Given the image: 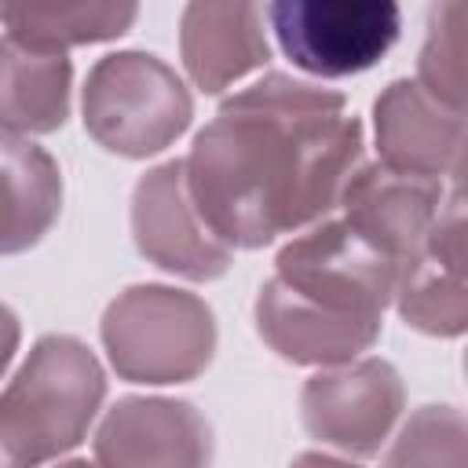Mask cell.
<instances>
[{"instance_id":"obj_1","label":"cell","mask_w":468,"mask_h":468,"mask_svg":"<svg viewBox=\"0 0 468 468\" xmlns=\"http://www.w3.org/2000/svg\"><path fill=\"white\" fill-rule=\"evenodd\" d=\"M362 128L336 91L282 73L227 99L194 139L186 190L223 245H267L344 197Z\"/></svg>"},{"instance_id":"obj_2","label":"cell","mask_w":468,"mask_h":468,"mask_svg":"<svg viewBox=\"0 0 468 468\" xmlns=\"http://www.w3.org/2000/svg\"><path fill=\"white\" fill-rule=\"evenodd\" d=\"M106 380L95 355L69 336H44L4 391V468H37L77 446L102 402Z\"/></svg>"},{"instance_id":"obj_3","label":"cell","mask_w":468,"mask_h":468,"mask_svg":"<svg viewBox=\"0 0 468 468\" xmlns=\"http://www.w3.org/2000/svg\"><path fill=\"white\" fill-rule=\"evenodd\" d=\"M102 340L124 380L172 384L190 380L208 366L216 325L197 296L165 285H135L110 303Z\"/></svg>"},{"instance_id":"obj_4","label":"cell","mask_w":468,"mask_h":468,"mask_svg":"<svg viewBox=\"0 0 468 468\" xmlns=\"http://www.w3.org/2000/svg\"><path fill=\"white\" fill-rule=\"evenodd\" d=\"M84 124L106 150L146 157L190 124V95L154 55H106L84 84Z\"/></svg>"},{"instance_id":"obj_5","label":"cell","mask_w":468,"mask_h":468,"mask_svg":"<svg viewBox=\"0 0 468 468\" xmlns=\"http://www.w3.org/2000/svg\"><path fill=\"white\" fill-rule=\"evenodd\" d=\"M278 278L318 307L380 322L384 303L399 292L402 263L340 219L289 241L278 252Z\"/></svg>"},{"instance_id":"obj_6","label":"cell","mask_w":468,"mask_h":468,"mask_svg":"<svg viewBox=\"0 0 468 468\" xmlns=\"http://www.w3.org/2000/svg\"><path fill=\"white\" fill-rule=\"evenodd\" d=\"M267 18L285 55L318 77L362 73L399 37V7L388 0H278Z\"/></svg>"},{"instance_id":"obj_7","label":"cell","mask_w":468,"mask_h":468,"mask_svg":"<svg viewBox=\"0 0 468 468\" xmlns=\"http://www.w3.org/2000/svg\"><path fill=\"white\" fill-rule=\"evenodd\" d=\"M300 406L307 431L322 442L351 453H373L402 410V384L388 362L366 358L311 377Z\"/></svg>"},{"instance_id":"obj_8","label":"cell","mask_w":468,"mask_h":468,"mask_svg":"<svg viewBox=\"0 0 468 468\" xmlns=\"http://www.w3.org/2000/svg\"><path fill=\"white\" fill-rule=\"evenodd\" d=\"M95 457L102 468H208L212 435L190 402L121 399L95 435Z\"/></svg>"},{"instance_id":"obj_9","label":"cell","mask_w":468,"mask_h":468,"mask_svg":"<svg viewBox=\"0 0 468 468\" xmlns=\"http://www.w3.org/2000/svg\"><path fill=\"white\" fill-rule=\"evenodd\" d=\"M186 194V161H168L154 168L135 186V241L165 271L186 278H216L227 271L230 249L208 227H197L194 201Z\"/></svg>"},{"instance_id":"obj_10","label":"cell","mask_w":468,"mask_h":468,"mask_svg":"<svg viewBox=\"0 0 468 468\" xmlns=\"http://www.w3.org/2000/svg\"><path fill=\"white\" fill-rule=\"evenodd\" d=\"M344 219L402 267L424 252L439 216V183L428 176L369 165L344 186Z\"/></svg>"},{"instance_id":"obj_11","label":"cell","mask_w":468,"mask_h":468,"mask_svg":"<svg viewBox=\"0 0 468 468\" xmlns=\"http://www.w3.org/2000/svg\"><path fill=\"white\" fill-rule=\"evenodd\" d=\"M468 121L435 102L420 84L395 80L377 99V146L384 165L435 179L453 168Z\"/></svg>"},{"instance_id":"obj_12","label":"cell","mask_w":468,"mask_h":468,"mask_svg":"<svg viewBox=\"0 0 468 468\" xmlns=\"http://www.w3.org/2000/svg\"><path fill=\"white\" fill-rule=\"evenodd\" d=\"M256 322L263 340L292 362H347L380 333V322L318 307L282 278H271L263 285L256 300Z\"/></svg>"},{"instance_id":"obj_13","label":"cell","mask_w":468,"mask_h":468,"mask_svg":"<svg viewBox=\"0 0 468 468\" xmlns=\"http://www.w3.org/2000/svg\"><path fill=\"white\" fill-rule=\"evenodd\" d=\"M183 62L197 88L223 91L267 62L260 7L252 4H190L183 11Z\"/></svg>"},{"instance_id":"obj_14","label":"cell","mask_w":468,"mask_h":468,"mask_svg":"<svg viewBox=\"0 0 468 468\" xmlns=\"http://www.w3.org/2000/svg\"><path fill=\"white\" fill-rule=\"evenodd\" d=\"M4 135L48 132L66 121L69 58L29 51L4 37Z\"/></svg>"},{"instance_id":"obj_15","label":"cell","mask_w":468,"mask_h":468,"mask_svg":"<svg viewBox=\"0 0 468 468\" xmlns=\"http://www.w3.org/2000/svg\"><path fill=\"white\" fill-rule=\"evenodd\" d=\"M7 37L29 51L62 55L69 44L106 40L132 26V4H4Z\"/></svg>"},{"instance_id":"obj_16","label":"cell","mask_w":468,"mask_h":468,"mask_svg":"<svg viewBox=\"0 0 468 468\" xmlns=\"http://www.w3.org/2000/svg\"><path fill=\"white\" fill-rule=\"evenodd\" d=\"M4 252L33 245L58 212V172L51 157L4 135Z\"/></svg>"},{"instance_id":"obj_17","label":"cell","mask_w":468,"mask_h":468,"mask_svg":"<svg viewBox=\"0 0 468 468\" xmlns=\"http://www.w3.org/2000/svg\"><path fill=\"white\" fill-rule=\"evenodd\" d=\"M399 311L424 333L457 336L468 329V282L442 271L428 252H420L402 267Z\"/></svg>"},{"instance_id":"obj_18","label":"cell","mask_w":468,"mask_h":468,"mask_svg":"<svg viewBox=\"0 0 468 468\" xmlns=\"http://www.w3.org/2000/svg\"><path fill=\"white\" fill-rule=\"evenodd\" d=\"M420 88L453 113H468V4H439L420 48Z\"/></svg>"},{"instance_id":"obj_19","label":"cell","mask_w":468,"mask_h":468,"mask_svg":"<svg viewBox=\"0 0 468 468\" xmlns=\"http://www.w3.org/2000/svg\"><path fill=\"white\" fill-rule=\"evenodd\" d=\"M384 468H468V417L453 406H424L399 431Z\"/></svg>"},{"instance_id":"obj_20","label":"cell","mask_w":468,"mask_h":468,"mask_svg":"<svg viewBox=\"0 0 468 468\" xmlns=\"http://www.w3.org/2000/svg\"><path fill=\"white\" fill-rule=\"evenodd\" d=\"M424 252L450 274L468 282V190L457 186L453 197L442 205V212L435 216Z\"/></svg>"},{"instance_id":"obj_21","label":"cell","mask_w":468,"mask_h":468,"mask_svg":"<svg viewBox=\"0 0 468 468\" xmlns=\"http://www.w3.org/2000/svg\"><path fill=\"white\" fill-rule=\"evenodd\" d=\"M292 468H355V464H344V461H333V457H322V453H303L292 461Z\"/></svg>"},{"instance_id":"obj_22","label":"cell","mask_w":468,"mask_h":468,"mask_svg":"<svg viewBox=\"0 0 468 468\" xmlns=\"http://www.w3.org/2000/svg\"><path fill=\"white\" fill-rule=\"evenodd\" d=\"M453 176H457V186L468 190V132H464V143H461V154L453 161Z\"/></svg>"},{"instance_id":"obj_23","label":"cell","mask_w":468,"mask_h":468,"mask_svg":"<svg viewBox=\"0 0 468 468\" xmlns=\"http://www.w3.org/2000/svg\"><path fill=\"white\" fill-rule=\"evenodd\" d=\"M62 468H91V464H84V461H69V464H62Z\"/></svg>"},{"instance_id":"obj_24","label":"cell","mask_w":468,"mask_h":468,"mask_svg":"<svg viewBox=\"0 0 468 468\" xmlns=\"http://www.w3.org/2000/svg\"><path fill=\"white\" fill-rule=\"evenodd\" d=\"M464 373H468V355H464Z\"/></svg>"}]
</instances>
